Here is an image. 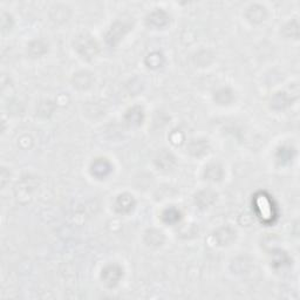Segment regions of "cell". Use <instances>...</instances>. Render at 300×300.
Masks as SVG:
<instances>
[{"label": "cell", "mask_w": 300, "mask_h": 300, "mask_svg": "<svg viewBox=\"0 0 300 300\" xmlns=\"http://www.w3.org/2000/svg\"><path fill=\"white\" fill-rule=\"evenodd\" d=\"M76 50L84 58H93L98 52V46L90 36H82L78 39Z\"/></svg>", "instance_id": "6da1fadb"}, {"label": "cell", "mask_w": 300, "mask_h": 300, "mask_svg": "<svg viewBox=\"0 0 300 300\" xmlns=\"http://www.w3.org/2000/svg\"><path fill=\"white\" fill-rule=\"evenodd\" d=\"M122 277V270L118 265H109L102 271V279L108 286H115Z\"/></svg>", "instance_id": "7a4b0ae2"}, {"label": "cell", "mask_w": 300, "mask_h": 300, "mask_svg": "<svg viewBox=\"0 0 300 300\" xmlns=\"http://www.w3.org/2000/svg\"><path fill=\"white\" fill-rule=\"evenodd\" d=\"M256 204H257L259 216H260L262 220H271V217H274L272 216V214H274V212H272V209H274V208H272L270 200H268L266 196L265 195L259 196L257 200H256Z\"/></svg>", "instance_id": "3957f363"}, {"label": "cell", "mask_w": 300, "mask_h": 300, "mask_svg": "<svg viewBox=\"0 0 300 300\" xmlns=\"http://www.w3.org/2000/svg\"><path fill=\"white\" fill-rule=\"evenodd\" d=\"M132 206H134V200L129 195L118 196L116 204H115V208L118 212H128L132 209Z\"/></svg>", "instance_id": "277c9868"}, {"label": "cell", "mask_w": 300, "mask_h": 300, "mask_svg": "<svg viewBox=\"0 0 300 300\" xmlns=\"http://www.w3.org/2000/svg\"><path fill=\"white\" fill-rule=\"evenodd\" d=\"M109 170H110L109 163L106 161V160H102V158L98 160V161L93 163V166H92V172H93V175L98 177L106 176L109 172Z\"/></svg>", "instance_id": "5b68a950"}]
</instances>
